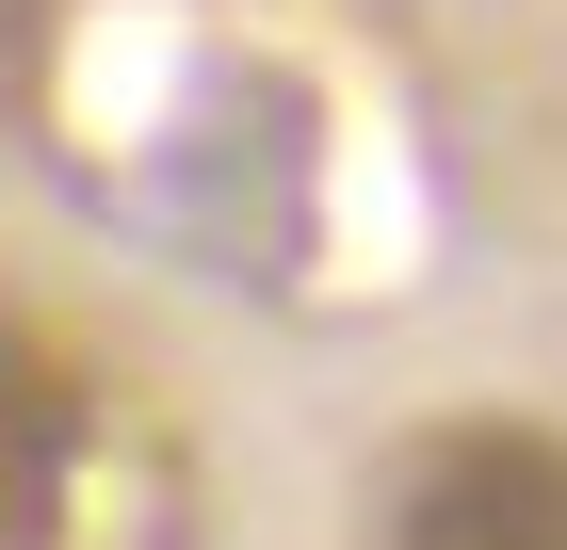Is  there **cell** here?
Segmentation results:
<instances>
[{
	"label": "cell",
	"instance_id": "obj_1",
	"mask_svg": "<svg viewBox=\"0 0 567 550\" xmlns=\"http://www.w3.org/2000/svg\"><path fill=\"white\" fill-rule=\"evenodd\" d=\"M390 550H567V437L551 422H437L390 469Z\"/></svg>",
	"mask_w": 567,
	"mask_h": 550
},
{
	"label": "cell",
	"instance_id": "obj_2",
	"mask_svg": "<svg viewBox=\"0 0 567 550\" xmlns=\"http://www.w3.org/2000/svg\"><path fill=\"white\" fill-rule=\"evenodd\" d=\"M65 502H82V388L0 324V550H65Z\"/></svg>",
	"mask_w": 567,
	"mask_h": 550
}]
</instances>
